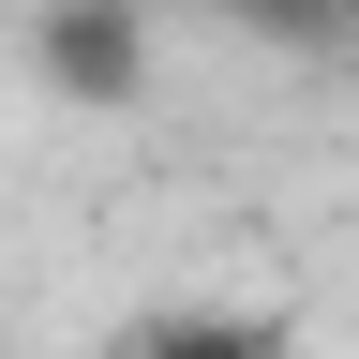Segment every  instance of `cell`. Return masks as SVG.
I'll list each match as a JSON object with an SVG mask.
<instances>
[{
    "instance_id": "obj_1",
    "label": "cell",
    "mask_w": 359,
    "mask_h": 359,
    "mask_svg": "<svg viewBox=\"0 0 359 359\" xmlns=\"http://www.w3.org/2000/svg\"><path fill=\"white\" fill-rule=\"evenodd\" d=\"M30 75L90 120L150 105V0H30Z\"/></svg>"
},
{
    "instance_id": "obj_2",
    "label": "cell",
    "mask_w": 359,
    "mask_h": 359,
    "mask_svg": "<svg viewBox=\"0 0 359 359\" xmlns=\"http://www.w3.org/2000/svg\"><path fill=\"white\" fill-rule=\"evenodd\" d=\"M120 359H285V314H255V299H165V314H135Z\"/></svg>"
},
{
    "instance_id": "obj_3",
    "label": "cell",
    "mask_w": 359,
    "mask_h": 359,
    "mask_svg": "<svg viewBox=\"0 0 359 359\" xmlns=\"http://www.w3.org/2000/svg\"><path fill=\"white\" fill-rule=\"evenodd\" d=\"M240 15H255V30H330L344 0H240Z\"/></svg>"
}]
</instances>
